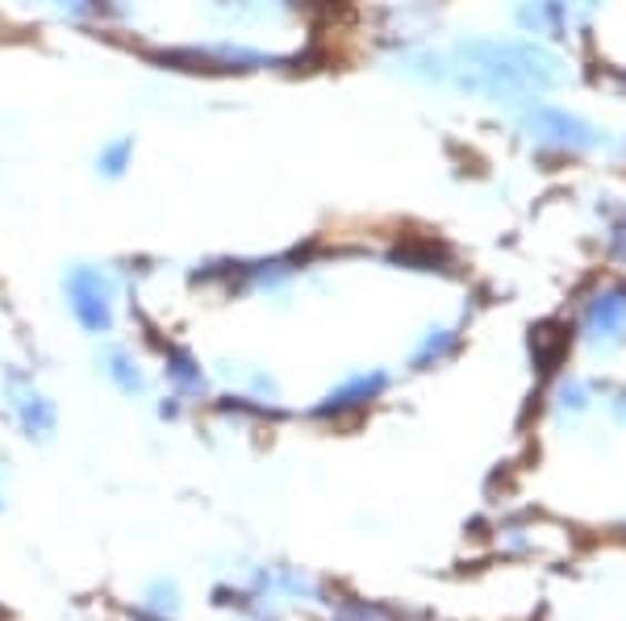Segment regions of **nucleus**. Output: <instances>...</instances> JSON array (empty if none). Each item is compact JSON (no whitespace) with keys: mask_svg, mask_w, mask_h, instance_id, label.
<instances>
[{"mask_svg":"<svg viewBox=\"0 0 626 621\" xmlns=\"http://www.w3.org/2000/svg\"><path fill=\"white\" fill-rule=\"evenodd\" d=\"M381 388V376H372V380H351L347 388H339V393H331V405H322V414H339V409H355V405H364V400H372V393Z\"/></svg>","mask_w":626,"mask_h":621,"instance_id":"nucleus-5","label":"nucleus"},{"mask_svg":"<svg viewBox=\"0 0 626 621\" xmlns=\"http://www.w3.org/2000/svg\"><path fill=\"white\" fill-rule=\"evenodd\" d=\"M168 371H172V380H180L184 388H201V371H192V359L189 355H168Z\"/></svg>","mask_w":626,"mask_h":621,"instance_id":"nucleus-6","label":"nucleus"},{"mask_svg":"<svg viewBox=\"0 0 626 621\" xmlns=\"http://www.w3.org/2000/svg\"><path fill=\"white\" fill-rule=\"evenodd\" d=\"M68 305L88 334H109V326H113V284L101 267H71Z\"/></svg>","mask_w":626,"mask_h":621,"instance_id":"nucleus-1","label":"nucleus"},{"mask_svg":"<svg viewBox=\"0 0 626 621\" xmlns=\"http://www.w3.org/2000/svg\"><path fill=\"white\" fill-rule=\"evenodd\" d=\"M63 13H71V18H88L92 9H97V0H54Z\"/></svg>","mask_w":626,"mask_h":621,"instance_id":"nucleus-7","label":"nucleus"},{"mask_svg":"<svg viewBox=\"0 0 626 621\" xmlns=\"http://www.w3.org/2000/svg\"><path fill=\"white\" fill-rule=\"evenodd\" d=\"M130 163H134V139H113L97 151V172L109 175V180H122L130 172Z\"/></svg>","mask_w":626,"mask_h":621,"instance_id":"nucleus-3","label":"nucleus"},{"mask_svg":"<svg viewBox=\"0 0 626 621\" xmlns=\"http://www.w3.org/2000/svg\"><path fill=\"white\" fill-rule=\"evenodd\" d=\"M9 397H13V414H18L21 430L26 434H38V438H47L54 430V405L42 393H38L34 384H18L9 388Z\"/></svg>","mask_w":626,"mask_h":621,"instance_id":"nucleus-2","label":"nucleus"},{"mask_svg":"<svg viewBox=\"0 0 626 621\" xmlns=\"http://www.w3.org/2000/svg\"><path fill=\"white\" fill-rule=\"evenodd\" d=\"M104 376L118 384L122 393H142V388H147V380H142V371H139V363L130 359L125 350H113V355L104 359Z\"/></svg>","mask_w":626,"mask_h":621,"instance_id":"nucleus-4","label":"nucleus"}]
</instances>
